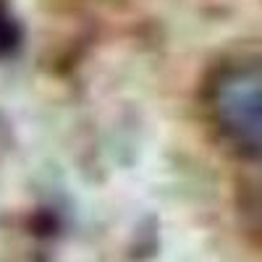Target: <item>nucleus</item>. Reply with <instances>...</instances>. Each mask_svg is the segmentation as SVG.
Wrapping results in <instances>:
<instances>
[{"label": "nucleus", "mask_w": 262, "mask_h": 262, "mask_svg": "<svg viewBox=\"0 0 262 262\" xmlns=\"http://www.w3.org/2000/svg\"><path fill=\"white\" fill-rule=\"evenodd\" d=\"M210 121L236 158L262 160V63H233L210 86Z\"/></svg>", "instance_id": "1"}]
</instances>
